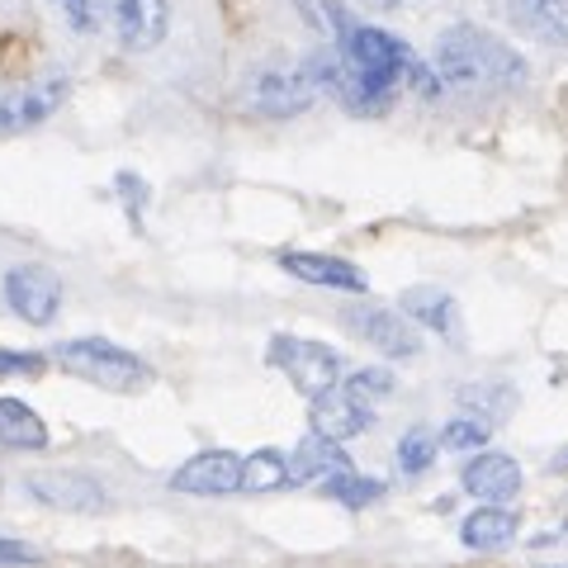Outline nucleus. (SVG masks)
I'll return each mask as SVG.
<instances>
[{
    "label": "nucleus",
    "mask_w": 568,
    "mask_h": 568,
    "mask_svg": "<svg viewBox=\"0 0 568 568\" xmlns=\"http://www.w3.org/2000/svg\"><path fill=\"white\" fill-rule=\"evenodd\" d=\"M526 77L530 67L521 52L478 24H450L436 39L440 91H517Z\"/></svg>",
    "instance_id": "f03ea898"
},
{
    "label": "nucleus",
    "mask_w": 568,
    "mask_h": 568,
    "mask_svg": "<svg viewBox=\"0 0 568 568\" xmlns=\"http://www.w3.org/2000/svg\"><path fill=\"white\" fill-rule=\"evenodd\" d=\"M290 484V459L280 450H256L242 459V488L246 493H275Z\"/></svg>",
    "instance_id": "4be33fe9"
},
{
    "label": "nucleus",
    "mask_w": 568,
    "mask_h": 568,
    "mask_svg": "<svg viewBox=\"0 0 568 568\" xmlns=\"http://www.w3.org/2000/svg\"><path fill=\"white\" fill-rule=\"evenodd\" d=\"M436 436L432 432H422V426H413V432H403V440H398V469L407 474V478H417V474H426L436 465Z\"/></svg>",
    "instance_id": "b1692460"
},
{
    "label": "nucleus",
    "mask_w": 568,
    "mask_h": 568,
    "mask_svg": "<svg viewBox=\"0 0 568 568\" xmlns=\"http://www.w3.org/2000/svg\"><path fill=\"white\" fill-rule=\"evenodd\" d=\"M459 540H465L469 549H478V555H497V549H507L511 540H517V511L478 507L459 521Z\"/></svg>",
    "instance_id": "f3484780"
},
{
    "label": "nucleus",
    "mask_w": 568,
    "mask_h": 568,
    "mask_svg": "<svg viewBox=\"0 0 568 568\" xmlns=\"http://www.w3.org/2000/svg\"><path fill=\"white\" fill-rule=\"evenodd\" d=\"M0 446L10 450H48V422L24 398H0Z\"/></svg>",
    "instance_id": "a211bd4d"
},
{
    "label": "nucleus",
    "mask_w": 568,
    "mask_h": 568,
    "mask_svg": "<svg viewBox=\"0 0 568 568\" xmlns=\"http://www.w3.org/2000/svg\"><path fill=\"white\" fill-rule=\"evenodd\" d=\"M265 361L275 369H284V379H290L304 398H323L332 394L336 384H342V355L323 342H304V336H271V351H265Z\"/></svg>",
    "instance_id": "20e7f679"
},
{
    "label": "nucleus",
    "mask_w": 568,
    "mask_h": 568,
    "mask_svg": "<svg viewBox=\"0 0 568 568\" xmlns=\"http://www.w3.org/2000/svg\"><path fill=\"white\" fill-rule=\"evenodd\" d=\"M119 194H123V200H129V213H133V223H138V213H142V204H148V185H142L138 181V175H129V171H123L119 175Z\"/></svg>",
    "instance_id": "c756f323"
},
{
    "label": "nucleus",
    "mask_w": 568,
    "mask_h": 568,
    "mask_svg": "<svg viewBox=\"0 0 568 568\" xmlns=\"http://www.w3.org/2000/svg\"><path fill=\"white\" fill-rule=\"evenodd\" d=\"M346 327L361 336L365 346H375L379 355H388V361H407V355L422 351V336L394 308H369V304L365 308H346Z\"/></svg>",
    "instance_id": "9b49d317"
},
{
    "label": "nucleus",
    "mask_w": 568,
    "mask_h": 568,
    "mask_svg": "<svg viewBox=\"0 0 568 568\" xmlns=\"http://www.w3.org/2000/svg\"><path fill=\"white\" fill-rule=\"evenodd\" d=\"M465 493L478 497L484 507H503L507 497L521 493V465L503 450H484L465 465Z\"/></svg>",
    "instance_id": "ddd939ff"
},
{
    "label": "nucleus",
    "mask_w": 568,
    "mask_h": 568,
    "mask_svg": "<svg viewBox=\"0 0 568 568\" xmlns=\"http://www.w3.org/2000/svg\"><path fill=\"white\" fill-rule=\"evenodd\" d=\"M284 459H290V484H317V478H327V474L351 469L346 450H342V446H332V440H323V436L298 440V450H294V455H284Z\"/></svg>",
    "instance_id": "6ab92c4d"
},
{
    "label": "nucleus",
    "mask_w": 568,
    "mask_h": 568,
    "mask_svg": "<svg viewBox=\"0 0 568 568\" xmlns=\"http://www.w3.org/2000/svg\"><path fill=\"white\" fill-rule=\"evenodd\" d=\"M403 313L413 317V323L432 327L436 336H446V342L465 346V323H459L455 294L436 290V284H413V290H403Z\"/></svg>",
    "instance_id": "2eb2a0df"
},
{
    "label": "nucleus",
    "mask_w": 568,
    "mask_h": 568,
    "mask_svg": "<svg viewBox=\"0 0 568 568\" xmlns=\"http://www.w3.org/2000/svg\"><path fill=\"white\" fill-rule=\"evenodd\" d=\"M365 426H369V407L355 403L346 388H332V394L313 398V436H323V440H332V446H342V440L361 436Z\"/></svg>",
    "instance_id": "dca6fc26"
},
{
    "label": "nucleus",
    "mask_w": 568,
    "mask_h": 568,
    "mask_svg": "<svg viewBox=\"0 0 568 568\" xmlns=\"http://www.w3.org/2000/svg\"><path fill=\"white\" fill-rule=\"evenodd\" d=\"M62 14H67V24L77 29V33H95V0H62Z\"/></svg>",
    "instance_id": "cd10ccee"
},
{
    "label": "nucleus",
    "mask_w": 568,
    "mask_h": 568,
    "mask_svg": "<svg viewBox=\"0 0 568 568\" xmlns=\"http://www.w3.org/2000/svg\"><path fill=\"white\" fill-rule=\"evenodd\" d=\"M323 14H327V24L336 33V58H342L355 71V77H361L365 91L394 100V85L407 81V85H417L422 95H440L436 71L426 67L417 52L398 39V33L351 20V14L336 6V0H323Z\"/></svg>",
    "instance_id": "f257e3e1"
},
{
    "label": "nucleus",
    "mask_w": 568,
    "mask_h": 568,
    "mask_svg": "<svg viewBox=\"0 0 568 568\" xmlns=\"http://www.w3.org/2000/svg\"><path fill=\"white\" fill-rule=\"evenodd\" d=\"M0 290H6V304L20 313L29 327H48L62 308V280L43 271V265H14V271H6V280H0Z\"/></svg>",
    "instance_id": "1a4fd4ad"
},
{
    "label": "nucleus",
    "mask_w": 568,
    "mask_h": 568,
    "mask_svg": "<svg viewBox=\"0 0 568 568\" xmlns=\"http://www.w3.org/2000/svg\"><path fill=\"white\" fill-rule=\"evenodd\" d=\"M511 14L540 43L568 48V0H511Z\"/></svg>",
    "instance_id": "aec40b11"
},
{
    "label": "nucleus",
    "mask_w": 568,
    "mask_h": 568,
    "mask_svg": "<svg viewBox=\"0 0 568 568\" xmlns=\"http://www.w3.org/2000/svg\"><path fill=\"white\" fill-rule=\"evenodd\" d=\"M95 24L123 52H152L156 43H166L171 6L166 0H95Z\"/></svg>",
    "instance_id": "39448f33"
},
{
    "label": "nucleus",
    "mask_w": 568,
    "mask_h": 568,
    "mask_svg": "<svg viewBox=\"0 0 568 568\" xmlns=\"http://www.w3.org/2000/svg\"><path fill=\"white\" fill-rule=\"evenodd\" d=\"M369 6H379V10H398L403 0H369Z\"/></svg>",
    "instance_id": "7c9ffc66"
},
{
    "label": "nucleus",
    "mask_w": 568,
    "mask_h": 568,
    "mask_svg": "<svg viewBox=\"0 0 568 568\" xmlns=\"http://www.w3.org/2000/svg\"><path fill=\"white\" fill-rule=\"evenodd\" d=\"M280 271H290L304 284H323V290H346V294H365V271L342 256H323V252H280Z\"/></svg>",
    "instance_id": "4468645a"
},
{
    "label": "nucleus",
    "mask_w": 568,
    "mask_h": 568,
    "mask_svg": "<svg viewBox=\"0 0 568 568\" xmlns=\"http://www.w3.org/2000/svg\"><path fill=\"white\" fill-rule=\"evenodd\" d=\"M493 436V426H484L478 417H450L446 422V432H440V440L436 446H446V450H474V446H484V440Z\"/></svg>",
    "instance_id": "a878e982"
},
{
    "label": "nucleus",
    "mask_w": 568,
    "mask_h": 568,
    "mask_svg": "<svg viewBox=\"0 0 568 568\" xmlns=\"http://www.w3.org/2000/svg\"><path fill=\"white\" fill-rule=\"evenodd\" d=\"M394 375H388V369H379V365H369V369H351V379L342 384L346 388V394L355 398V403H375V398H388V394H394Z\"/></svg>",
    "instance_id": "393cba45"
},
{
    "label": "nucleus",
    "mask_w": 568,
    "mask_h": 568,
    "mask_svg": "<svg viewBox=\"0 0 568 568\" xmlns=\"http://www.w3.org/2000/svg\"><path fill=\"white\" fill-rule=\"evenodd\" d=\"M52 361H58L67 375H77L95 388H110V394H138V388L152 384V365L142 355L123 351L104 336H77V342H58L52 346Z\"/></svg>",
    "instance_id": "7ed1b4c3"
},
{
    "label": "nucleus",
    "mask_w": 568,
    "mask_h": 568,
    "mask_svg": "<svg viewBox=\"0 0 568 568\" xmlns=\"http://www.w3.org/2000/svg\"><path fill=\"white\" fill-rule=\"evenodd\" d=\"M171 488L190 493V497H227V493H237L242 488V455H233V450H200L171 474Z\"/></svg>",
    "instance_id": "f8f14e48"
},
{
    "label": "nucleus",
    "mask_w": 568,
    "mask_h": 568,
    "mask_svg": "<svg viewBox=\"0 0 568 568\" xmlns=\"http://www.w3.org/2000/svg\"><path fill=\"white\" fill-rule=\"evenodd\" d=\"M555 469H568V450H564V455L555 459Z\"/></svg>",
    "instance_id": "2f4dec72"
},
{
    "label": "nucleus",
    "mask_w": 568,
    "mask_h": 568,
    "mask_svg": "<svg viewBox=\"0 0 568 568\" xmlns=\"http://www.w3.org/2000/svg\"><path fill=\"white\" fill-rule=\"evenodd\" d=\"M71 81L67 77H39L29 85H14V91H0V133H29L48 123L52 114L67 104Z\"/></svg>",
    "instance_id": "6e6552de"
},
{
    "label": "nucleus",
    "mask_w": 568,
    "mask_h": 568,
    "mask_svg": "<svg viewBox=\"0 0 568 568\" xmlns=\"http://www.w3.org/2000/svg\"><path fill=\"white\" fill-rule=\"evenodd\" d=\"M323 493L336 497L342 507L361 511V507H369V503H379V497H384V478H365V474H355V469H342V474H327Z\"/></svg>",
    "instance_id": "5701e85b"
},
{
    "label": "nucleus",
    "mask_w": 568,
    "mask_h": 568,
    "mask_svg": "<svg viewBox=\"0 0 568 568\" xmlns=\"http://www.w3.org/2000/svg\"><path fill=\"white\" fill-rule=\"evenodd\" d=\"M455 403L465 417H478L484 426H503L511 413H517V388L511 384H469L455 394Z\"/></svg>",
    "instance_id": "412c9836"
},
{
    "label": "nucleus",
    "mask_w": 568,
    "mask_h": 568,
    "mask_svg": "<svg viewBox=\"0 0 568 568\" xmlns=\"http://www.w3.org/2000/svg\"><path fill=\"white\" fill-rule=\"evenodd\" d=\"M246 100H252V110L265 114V119H294V114H304L308 104L317 100V91H313V81H308L304 67L280 62V67L256 71Z\"/></svg>",
    "instance_id": "0eeeda50"
},
{
    "label": "nucleus",
    "mask_w": 568,
    "mask_h": 568,
    "mask_svg": "<svg viewBox=\"0 0 568 568\" xmlns=\"http://www.w3.org/2000/svg\"><path fill=\"white\" fill-rule=\"evenodd\" d=\"M298 67L308 71V81H313V91H317V95L327 91V95H332L336 104H342V110H351L355 119H375V114H384L388 104H394L388 95L365 91L361 77H355V71H351L342 58H336V52H327V48H317L313 58H304Z\"/></svg>",
    "instance_id": "423d86ee"
},
{
    "label": "nucleus",
    "mask_w": 568,
    "mask_h": 568,
    "mask_svg": "<svg viewBox=\"0 0 568 568\" xmlns=\"http://www.w3.org/2000/svg\"><path fill=\"white\" fill-rule=\"evenodd\" d=\"M48 369V355H39V351H6L0 346V379H29V375H43Z\"/></svg>",
    "instance_id": "bb28decb"
},
{
    "label": "nucleus",
    "mask_w": 568,
    "mask_h": 568,
    "mask_svg": "<svg viewBox=\"0 0 568 568\" xmlns=\"http://www.w3.org/2000/svg\"><path fill=\"white\" fill-rule=\"evenodd\" d=\"M24 564H39V549L24 545V540L0 536V568H24Z\"/></svg>",
    "instance_id": "c85d7f7f"
},
{
    "label": "nucleus",
    "mask_w": 568,
    "mask_h": 568,
    "mask_svg": "<svg viewBox=\"0 0 568 568\" xmlns=\"http://www.w3.org/2000/svg\"><path fill=\"white\" fill-rule=\"evenodd\" d=\"M29 497H39L43 507L52 511H77V517H91V511H104L110 497L95 484L91 474H77V469H39L24 478Z\"/></svg>",
    "instance_id": "9d476101"
}]
</instances>
